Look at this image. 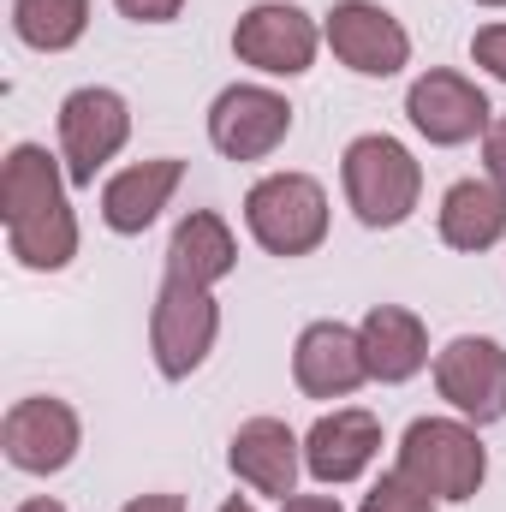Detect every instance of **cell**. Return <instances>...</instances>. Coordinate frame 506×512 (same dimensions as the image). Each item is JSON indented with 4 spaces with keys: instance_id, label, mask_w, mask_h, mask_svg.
<instances>
[{
    "instance_id": "6da1fadb",
    "label": "cell",
    "mask_w": 506,
    "mask_h": 512,
    "mask_svg": "<svg viewBox=\"0 0 506 512\" xmlns=\"http://www.w3.org/2000/svg\"><path fill=\"white\" fill-rule=\"evenodd\" d=\"M340 185H346V203L364 227H405L417 197H423V167L417 155L387 137V131H370V137H352L346 155H340Z\"/></svg>"
},
{
    "instance_id": "7a4b0ae2",
    "label": "cell",
    "mask_w": 506,
    "mask_h": 512,
    "mask_svg": "<svg viewBox=\"0 0 506 512\" xmlns=\"http://www.w3.org/2000/svg\"><path fill=\"white\" fill-rule=\"evenodd\" d=\"M399 471L435 501H477L489 477V447L465 417H417L399 441Z\"/></svg>"
},
{
    "instance_id": "3957f363",
    "label": "cell",
    "mask_w": 506,
    "mask_h": 512,
    "mask_svg": "<svg viewBox=\"0 0 506 512\" xmlns=\"http://www.w3.org/2000/svg\"><path fill=\"white\" fill-rule=\"evenodd\" d=\"M221 340V304H215V286H197V280H179L167 274L161 292H155V310H149V352H155V370L167 382H185L209 364Z\"/></svg>"
},
{
    "instance_id": "277c9868",
    "label": "cell",
    "mask_w": 506,
    "mask_h": 512,
    "mask_svg": "<svg viewBox=\"0 0 506 512\" xmlns=\"http://www.w3.org/2000/svg\"><path fill=\"white\" fill-rule=\"evenodd\" d=\"M245 227L268 256H310L328 239V191L310 173H268L245 191Z\"/></svg>"
},
{
    "instance_id": "5b68a950",
    "label": "cell",
    "mask_w": 506,
    "mask_h": 512,
    "mask_svg": "<svg viewBox=\"0 0 506 512\" xmlns=\"http://www.w3.org/2000/svg\"><path fill=\"white\" fill-rule=\"evenodd\" d=\"M131 137V108L120 90L108 84H84L60 102V161L72 185H96V173L126 149Z\"/></svg>"
},
{
    "instance_id": "8992f818",
    "label": "cell",
    "mask_w": 506,
    "mask_h": 512,
    "mask_svg": "<svg viewBox=\"0 0 506 512\" xmlns=\"http://www.w3.org/2000/svg\"><path fill=\"white\" fill-rule=\"evenodd\" d=\"M0 447H6V459H12V471H24V477H54V471H66V465L78 459L84 423H78V411H72L66 399L30 393V399H18V405L6 411Z\"/></svg>"
},
{
    "instance_id": "52a82bcc",
    "label": "cell",
    "mask_w": 506,
    "mask_h": 512,
    "mask_svg": "<svg viewBox=\"0 0 506 512\" xmlns=\"http://www.w3.org/2000/svg\"><path fill=\"white\" fill-rule=\"evenodd\" d=\"M435 387L465 423H501L506 417V346L483 334H459L435 352Z\"/></svg>"
},
{
    "instance_id": "ba28073f",
    "label": "cell",
    "mask_w": 506,
    "mask_h": 512,
    "mask_svg": "<svg viewBox=\"0 0 506 512\" xmlns=\"http://www.w3.org/2000/svg\"><path fill=\"white\" fill-rule=\"evenodd\" d=\"M316 48H322V30L304 6H286V0H262L239 18L233 30V54L256 66L262 78H298L316 66Z\"/></svg>"
},
{
    "instance_id": "9c48e42d",
    "label": "cell",
    "mask_w": 506,
    "mask_h": 512,
    "mask_svg": "<svg viewBox=\"0 0 506 512\" xmlns=\"http://www.w3.org/2000/svg\"><path fill=\"white\" fill-rule=\"evenodd\" d=\"M322 42L334 48L340 66H352L358 78H393L411 66V36L405 24L376 6V0H334L328 24H322Z\"/></svg>"
},
{
    "instance_id": "30bf717a",
    "label": "cell",
    "mask_w": 506,
    "mask_h": 512,
    "mask_svg": "<svg viewBox=\"0 0 506 512\" xmlns=\"http://www.w3.org/2000/svg\"><path fill=\"white\" fill-rule=\"evenodd\" d=\"M292 131V102L268 84H233L209 108V143L227 161H268Z\"/></svg>"
},
{
    "instance_id": "8fae6325",
    "label": "cell",
    "mask_w": 506,
    "mask_h": 512,
    "mask_svg": "<svg viewBox=\"0 0 506 512\" xmlns=\"http://www.w3.org/2000/svg\"><path fill=\"white\" fill-rule=\"evenodd\" d=\"M405 114H411V126L423 131L429 143H441V149H459V143H471V137H483V131L495 126L489 120L495 114L489 96L465 72H447V66H435V72H423L411 84Z\"/></svg>"
},
{
    "instance_id": "7c38bea8",
    "label": "cell",
    "mask_w": 506,
    "mask_h": 512,
    "mask_svg": "<svg viewBox=\"0 0 506 512\" xmlns=\"http://www.w3.org/2000/svg\"><path fill=\"white\" fill-rule=\"evenodd\" d=\"M292 382L310 399H352L358 387L370 382V358L358 328L346 322H310L292 346Z\"/></svg>"
},
{
    "instance_id": "4fadbf2b",
    "label": "cell",
    "mask_w": 506,
    "mask_h": 512,
    "mask_svg": "<svg viewBox=\"0 0 506 512\" xmlns=\"http://www.w3.org/2000/svg\"><path fill=\"white\" fill-rule=\"evenodd\" d=\"M381 453V417L364 405H340L328 417H316V429L304 435V471L322 483V489H340V483H358Z\"/></svg>"
},
{
    "instance_id": "5bb4252c",
    "label": "cell",
    "mask_w": 506,
    "mask_h": 512,
    "mask_svg": "<svg viewBox=\"0 0 506 512\" xmlns=\"http://www.w3.org/2000/svg\"><path fill=\"white\" fill-rule=\"evenodd\" d=\"M227 465H233V477H239L245 489L274 495V501H292V495H298V471H304V441H298L280 417H251V423L233 429Z\"/></svg>"
},
{
    "instance_id": "9a60e30c",
    "label": "cell",
    "mask_w": 506,
    "mask_h": 512,
    "mask_svg": "<svg viewBox=\"0 0 506 512\" xmlns=\"http://www.w3.org/2000/svg\"><path fill=\"white\" fill-rule=\"evenodd\" d=\"M66 161H54L42 143H12L6 149V167H0V221L6 227H24V221H42L54 209H66Z\"/></svg>"
},
{
    "instance_id": "2e32d148",
    "label": "cell",
    "mask_w": 506,
    "mask_h": 512,
    "mask_svg": "<svg viewBox=\"0 0 506 512\" xmlns=\"http://www.w3.org/2000/svg\"><path fill=\"white\" fill-rule=\"evenodd\" d=\"M179 179H185V161L179 155H155V161H137L126 173H114L102 185V221L114 233H126V239L143 233V227H155V215L173 203Z\"/></svg>"
},
{
    "instance_id": "e0dca14e",
    "label": "cell",
    "mask_w": 506,
    "mask_h": 512,
    "mask_svg": "<svg viewBox=\"0 0 506 512\" xmlns=\"http://www.w3.org/2000/svg\"><path fill=\"white\" fill-rule=\"evenodd\" d=\"M358 340H364V358H370V382L399 387L429 364V328L405 304H376L358 322Z\"/></svg>"
},
{
    "instance_id": "ac0fdd59",
    "label": "cell",
    "mask_w": 506,
    "mask_h": 512,
    "mask_svg": "<svg viewBox=\"0 0 506 512\" xmlns=\"http://www.w3.org/2000/svg\"><path fill=\"white\" fill-rule=\"evenodd\" d=\"M233 268H239V239H233V227L215 209H191L173 227V239H167V274L197 280V286H221Z\"/></svg>"
},
{
    "instance_id": "d6986e66",
    "label": "cell",
    "mask_w": 506,
    "mask_h": 512,
    "mask_svg": "<svg viewBox=\"0 0 506 512\" xmlns=\"http://www.w3.org/2000/svg\"><path fill=\"white\" fill-rule=\"evenodd\" d=\"M506 239V185L495 179H459L441 197V245L453 251H489Z\"/></svg>"
},
{
    "instance_id": "ffe728a7",
    "label": "cell",
    "mask_w": 506,
    "mask_h": 512,
    "mask_svg": "<svg viewBox=\"0 0 506 512\" xmlns=\"http://www.w3.org/2000/svg\"><path fill=\"white\" fill-rule=\"evenodd\" d=\"M12 30L36 54H66L90 30V0H12Z\"/></svg>"
},
{
    "instance_id": "44dd1931",
    "label": "cell",
    "mask_w": 506,
    "mask_h": 512,
    "mask_svg": "<svg viewBox=\"0 0 506 512\" xmlns=\"http://www.w3.org/2000/svg\"><path fill=\"white\" fill-rule=\"evenodd\" d=\"M6 245L18 256V268H30V274H60V268L78 256V215H72V203L54 209V215H42V221L6 227Z\"/></svg>"
},
{
    "instance_id": "7402d4cb",
    "label": "cell",
    "mask_w": 506,
    "mask_h": 512,
    "mask_svg": "<svg viewBox=\"0 0 506 512\" xmlns=\"http://www.w3.org/2000/svg\"><path fill=\"white\" fill-rule=\"evenodd\" d=\"M435 507H441V501H435V495H423V489L393 465V471H381V483L364 495V507H358V512H435Z\"/></svg>"
},
{
    "instance_id": "603a6c76",
    "label": "cell",
    "mask_w": 506,
    "mask_h": 512,
    "mask_svg": "<svg viewBox=\"0 0 506 512\" xmlns=\"http://www.w3.org/2000/svg\"><path fill=\"white\" fill-rule=\"evenodd\" d=\"M471 60H477L489 78L506 84V24H483V30L471 36Z\"/></svg>"
},
{
    "instance_id": "cb8c5ba5",
    "label": "cell",
    "mask_w": 506,
    "mask_h": 512,
    "mask_svg": "<svg viewBox=\"0 0 506 512\" xmlns=\"http://www.w3.org/2000/svg\"><path fill=\"white\" fill-rule=\"evenodd\" d=\"M114 6L126 12L131 24H173L185 12V0H114Z\"/></svg>"
},
{
    "instance_id": "d4e9b609",
    "label": "cell",
    "mask_w": 506,
    "mask_h": 512,
    "mask_svg": "<svg viewBox=\"0 0 506 512\" xmlns=\"http://www.w3.org/2000/svg\"><path fill=\"white\" fill-rule=\"evenodd\" d=\"M483 167H489L495 185H506V120H495V126L483 131Z\"/></svg>"
},
{
    "instance_id": "484cf974",
    "label": "cell",
    "mask_w": 506,
    "mask_h": 512,
    "mask_svg": "<svg viewBox=\"0 0 506 512\" xmlns=\"http://www.w3.org/2000/svg\"><path fill=\"white\" fill-rule=\"evenodd\" d=\"M120 512H185V501H179V495H137V501H126Z\"/></svg>"
},
{
    "instance_id": "4316f807",
    "label": "cell",
    "mask_w": 506,
    "mask_h": 512,
    "mask_svg": "<svg viewBox=\"0 0 506 512\" xmlns=\"http://www.w3.org/2000/svg\"><path fill=\"white\" fill-rule=\"evenodd\" d=\"M280 512H340L334 495H292V501H280Z\"/></svg>"
},
{
    "instance_id": "83f0119b",
    "label": "cell",
    "mask_w": 506,
    "mask_h": 512,
    "mask_svg": "<svg viewBox=\"0 0 506 512\" xmlns=\"http://www.w3.org/2000/svg\"><path fill=\"white\" fill-rule=\"evenodd\" d=\"M18 512H66V507H60V501H48V495H36V501H24Z\"/></svg>"
},
{
    "instance_id": "f1b7e54d",
    "label": "cell",
    "mask_w": 506,
    "mask_h": 512,
    "mask_svg": "<svg viewBox=\"0 0 506 512\" xmlns=\"http://www.w3.org/2000/svg\"><path fill=\"white\" fill-rule=\"evenodd\" d=\"M215 512H256V507H251V501H245V495H233V501H221V507H215Z\"/></svg>"
},
{
    "instance_id": "f546056e",
    "label": "cell",
    "mask_w": 506,
    "mask_h": 512,
    "mask_svg": "<svg viewBox=\"0 0 506 512\" xmlns=\"http://www.w3.org/2000/svg\"><path fill=\"white\" fill-rule=\"evenodd\" d=\"M477 6H506V0H477Z\"/></svg>"
}]
</instances>
